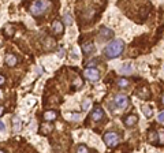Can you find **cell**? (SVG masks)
<instances>
[{"label": "cell", "mask_w": 164, "mask_h": 153, "mask_svg": "<svg viewBox=\"0 0 164 153\" xmlns=\"http://www.w3.org/2000/svg\"><path fill=\"white\" fill-rule=\"evenodd\" d=\"M125 51V43L123 40H114L103 49V55L107 59H115L119 58Z\"/></svg>", "instance_id": "1"}, {"label": "cell", "mask_w": 164, "mask_h": 153, "mask_svg": "<svg viewBox=\"0 0 164 153\" xmlns=\"http://www.w3.org/2000/svg\"><path fill=\"white\" fill-rule=\"evenodd\" d=\"M51 7V3L47 2V0H43V2H33L29 10L34 17H41L44 15V13Z\"/></svg>", "instance_id": "2"}, {"label": "cell", "mask_w": 164, "mask_h": 153, "mask_svg": "<svg viewBox=\"0 0 164 153\" xmlns=\"http://www.w3.org/2000/svg\"><path fill=\"white\" fill-rule=\"evenodd\" d=\"M103 140H104V144H105L108 148H115L120 142V135L115 131H107L103 135Z\"/></svg>", "instance_id": "3"}, {"label": "cell", "mask_w": 164, "mask_h": 153, "mask_svg": "<svg viewBox=\"0 0 164 153\" xmlns=\"http://www.w3.org/2000/svg\"><path fill=\"white\" fill-rule=\"evenodd\" d=\"M90 119L93 122H96V123H100V122H105L107 120V115H105V111L103 110V108H100V107H95L93 108V111H92V114H90Z\"/></svg>", "instance_id": "4"}, {"label": "cell", "mask_w": 164, "mask_h": 153, "mask_svg": "<svg viewBox=\"0 0 164 153\" xmlns=\"http://www.w3.org/2000/svg\"><path fill=\"white\" fill-rule=\"evenodd\" d=\"M84 77L92 82H97L100 79V71L96 67H88L84 71Z\"/></svg>", "instance_id": "5"}, {"label": "cell", "mask_w": 164, "mask_h": 153, "mask_svg": "<svg viewBox=\"0 0 164 153\" xmlns=\"http://www.w3.org/2000/svg\"><path fill=\"white\" fill-rule=\"evenodd\" d=\"M114 104L119 110H125L129 107V97L126 94H116L114 97Z\"/></svg>", "instance_id": "6"}, {"label": "cell", "mask_w": 164, "mask_h": 153, "mask_svg": "<svg viewBox=\"0 0 164 153\" xmlns=\"http://www.w3.org/2000/svg\"><path fill=\"white\" fill-rule=\"evenodd\" d=\"M114 30L108 28H101L99 30V40L100 41H108V40H112L114 38Z\"/></svg>", "instance_id": "7"}, {"label": "cell", "mask_w": 164, "mask_h": 153, "mask_svg": "<svg viewBox=\"0 0 164 153\" xmlns=\"http://www.w3.org/2000/svg\"><path fill=\"white\" fill-rule=\"evenodd\" d=\"M122 120L126 127H134V126L138 123V116H137L136 114H130L127 116H123Z\"/></svg>", "instance_id": "8"}, {"label": "cell", "mask_w": 164, "mask_h": 153, "mask_svg": "<svg viewBox=\"0 0 164 153\" xmlns=\"http://www.w3.org/2000/svg\"><path fill=\"white\" fill-rule=\"evenodd\" d=\"M137 96L140 97V99L142 100H149L151 99V90H149V88L146 86V85H144V86L138 88V90H137Z\"/></svg>", "instance_id": "9"}, {"label": "cell", "mask_w": 164, "mask_h": 153, "mask_svg": "<svg viewBox=\"0 0 164 153\" xmlns=\"http://www.w3.org/2000/svg\"><path fill=\"white\" fill-rule=\"evenodd\" d=\"M52 32L58 36H62L63 32H64V23L62 21H54V23H52Z\"/></svg>", "instance_id": "10"}, {"label": "cell", "mask_w": 164, "mask_h": 153, "mask_svg": "<svg viewBox=\"0 0 164 153\" xmlns=\"http://www.w3.org/2000/svg\"><path fill=\"white\" fill-rule=\"evenodd\" d=\"M81 48H82V52H84V54L86 55V56L92 55L93 52L96 51V47L93 45V43H90V41H88V43H82Z\"/></svg>", "instance_id": "11"}, {"label": "cell", "mask_w": 164, "mask_h": 153, "mask_svg": "<svg viewBox=\"0 0 164 153\" xmlns=\"http://www.w3.org/2000/svg\"><path fill=\"white\" fill-rule=\"evenodd\" d=\"M52 130H54V126H52L49 122L41 123V126H40V133L43 134V135H47V134H49Z\"/></svg>", "instance_id": "12"}, {"label": "cell", "mask_w": 164, "mask_h": 153, "mask_svg": "<svg viewBox=\"0 0 164 153\" xmlns=\"http://www.w3.org/2000/svg\"><path fill=\"white\" fill-rule=\"evenodd\" d=\"M17 63H18V58L15 56V55L8 54V55L6 56V64H7V66L14 67V66H17Z\"/></svg>", "instance_id": "13"}, {"label": "cell", "mask_w": 164, "mask_h": 153, "mask_svg": "<svg viewBox=\"0 0 164 153\" xmlns=\"http://www.w3.org/2000/svg\"><path fill=\"white\" fill-rule=\"evenodd\" d=\"M148 141L152 145H157V133H156L153 129L148 131Z\"/></svg>", "instance_id": "14"}, {"label": "cell", "mask_w": 164, "mask_h": 153, "mask_svg": "<svg viewBox=\"0 0 164 153\" xmlns=\"http://www.w3.org/2000/svg\"><path fill=\"white\" fill-rule=\"evenodd\" d=\"M56 118H58V114L55 112V111H45V112H44V119H45V122H52Z\"/></svg>", "instance_id": "15"}, {"label": "cell", "mask_w": 164, "mask_h": 153, "mask_svg": "<svg viewBox=\"0 0 164 153\" xmlns=\"http://www.w3.org/2000/svg\"><path fill=\"white\" fill-rule=\"evenodd\" d=\"M44 45H45L47 49H54L56 47V41L52 38V37H47L45 41H44Z\"/></svg>", "instance_id": "16"}, {"label": "cell", "mask_w": 164, "mask_h": 153, "mask_svg": "<svg viewBox=\"0 0 164 153\" xmlns=\"http://www.w3.org/2000/svg\"><path fill=\"white\" fill-rule=\"evenodd\" d=\"M141 110H142V112H144V115H145L146 118H152V115H153V111H152V107H151V105H146V104H142Z\"/></svg>", "instance_id": "17"}, {"label": "cell", "mask_w": 164, "mask_h": 153, "mask_svg": "<svg viewBox=\"0 0 164 153\" xmlns=\"http://www.w3.org/2000/svg\"><path fill=\"white\" fill-rule=\"evenodd\" d=\"M13 130L14 133H18L21 130V119L19 118H13Z\"/></svg>", "instance_id": "18"}, {"label": "cell", "mask_w": 164, "mask_h": 153, "mask_svg": "<svg viewBox=\"0 0 164 153\" xmlns=\"http://www.w3.org/2000/svg\"><path fill=\"white\" fill-rule=\"evenodd\" d=\"M157 145L164 146V127L159 129V131H157Z\"/></svg>", "instance_id": "19"}, {"label": "cell", "mask_w": 164, "mask_h": 153, "mask_svg": "<svg viewBox=\"0 0 164 153\" xmlns=\"http://www.w3.org/2000/svg\"><path fill=\"white\" fill-rule=\"evenodd\" d=\"M116 84H118V86L120 88V89H125V88H127V86H129L130 81L127 79V78H119Z\"/></svg>", "instance_id": "20"}, {"label": "cell", "mask_w": 164, "mask_h": 153, "mask_svg": "<svg viewBox=\"0 0 164 153\" xmlns=\"http://www.w3.org/2000/svg\"><path fill=\"white\" fill-rule=\"evenodd\" d=\"M133 71V67H131V64L130 63H127V64H123L122 67H120V73L122 74H130Z\"/></svg>", "instance_id": "21"}, {"label": "cell", "mask_w": 164, "mask_h": 153, "mask_svg": "<svg viewBox=\"0 0 164 153\" xmlns=\"http://www.w3.org/2000/svg\"><path fill=\"white\" fill-rule=\"evenodd\" d=\"M77 153H89V149L86 145H79V146L77 148Z\"/></svg>", "instance_id": "22"}, {"label": "cell", "mask_w": 164, "mask_h": 153, "mask_svg": "<svg viewBox=\"0 0 164 153\" xmlns=\"http://www.w3.org/2000/svg\"><path fill=\"white\" fill-rule=\"evenodd\" d=\"M89 105H90V100H89V99H85V101L82 103V111H86L88 108H89Z\"/></svg>", "instance_id": "23"}, {"label": "cell", "mask_w": 164, "mask_h": 153, "mask_svg": "<svg viewBox=\"0 0 164 153\" xmlns=\"http://www.w3.org/2000/svg\"><path fill=\"white\" fill-rule=\"evenodd\" d=\"M67 118L71 119V120H78V119H79V115H78V114H74V115H69Z\"/></svg>", "instance_id": "24"}, {"label": "cell", "mask_w": 164, "mask_h": 153, "mask_svg": "<svg viewBox=\"0 0 164 153\" xmlns=\"http://www.w3.org/2000/svg\"><path fill=\"white\" fill-rule=\"evenodd\" d=\"M0 131H6V123L0 120Z\"/></svg>", "instance_id": "25"}, {"label": "cell", "mask_w": 164, "mask_h": 153, "mask_svg": "<svg viewBox=\"0 0 164 153\" xmlns=\"http://www.w3.org/2000/svg\"><path fill=\"white\" fill-rule=\"evenodd\" d=\"M64 19L67 22V25H71V18H70L69 14H66V15H64Z\"/></svg>", "instance_id": "26"}, {"label": "cell", "mask_w": 164, "mask_h": 153, "mask_svg": "<svg viewBox=\"0 0 164 153\" xmlns=\"http://www.w3.org/2000/svg\"><path fill=\"white\" fill-rule=\"evenodd\" d=\"M157 120L161 123V122H164V112H161V114H159V118H157Z\"/></svg>", "instance_id": "27"}, {"label": "cell", "mask_w": 164, "mask_h": 153, "mask_svg": "<svg viewBox=\"0 0 164 153\" xmlns=\"http://www.w3.org/2000/svg\"><path fill=\"white\" fill-rule=\"evenodd\" d=\"M6 82V77L4 75H0V85H3Z\"/></svg>", "instance_id": "28"}, {"label": "cell", "mask_w": 164, "mask_h": 153, "mask_svg": "<svg viewBox=\"0 0 164 153\" xmlns=\"http://www.w3.org/2000/svg\"><path fill=\"white\" fill-rule=\"evenodd\" d=\"M63 55H64V49H62V51H59V56H63Z\"/></svg>", "instance_id": "29"}, {"label": "cell", "mask_w": 164, "mask_h": 153, "mask_svg": "<svg viewBox=\"0 0 164 153\" xmlns=\"http://www.w3.org/2000/svg\"><path fill=\"white\" fill-rule=\"evenodd\" d=\"M3 112H4V108H3L2 105H0V116H2V115H3Z\"/></svg>", "instance_id": "30"}, {"label": "cell", "mask_w": 164, "mask_h": 153, "mask_svg": "<svg viewBox=\"0 0 164 153\" xmlns=\"http://www.w3.org/2000/svg\"><path fill=\"white\" fill-rule=\"evenodd\" d=\"M161 107H164V93H163V96H161Z\"/></svg>", "instance_id": "31"}, {"label": "cell", "mask_w": 164, "mask_h": 153, "mask_svg": "<svg viewBox=\"0 0 164 153\" xmlns=\"http://www.w3.org/2000/svg\"><path fill=\"white\" fill-rule=\"evenodd\" d=\"M0 153H6V152L4 150H0Z\"/></svg>", "instance_id": "32"}, {"label": "cell", "mask_w": 164, "mask_h": 153, "mask_svg": "<svg viewBox=\"0 0 164 153\" xmlns=\"http://www.w3.org/2000/svg\"><path fill=\"white\" fill-rule=\"evenodd\" d=\"M0 97H2V93H0Z\"/></svg>", "instance_id": "33"}]
</instances>
